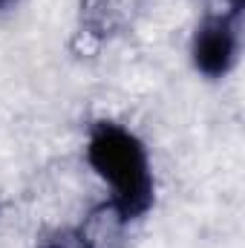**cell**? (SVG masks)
<instances>
[{"label":"cell","mask_w":245,"mask_h":248,"mask_svg":"<svg viewBox=\"0 0 245 248\" xmlns=\"http://www.w3.org/2000/svg\"><path fill=\"white\" fill-rule=\"evenodd\" d=\"M243 58V12H205L187 38V61L196 78L208 84L228 81Z\"/></svg>","instance_id":"cell-2"},{"label":"cell","mask_w":245,"mask_h":248,"mask_svg":"<svg viewBox=\"0 0 245 248\" xmlns=\"http://www.w3.org/2000/svg\"><path fill=\"white\" fill-rule=\"evenodd\" d=\"M84 162L107 187V211L116 222L144 219L156 205V170L147 141L116 119H95L84 136Z\"/></svg>","instance_id":"cell-1"},{"label":"cell","mask_w":245,"mask_h":248,"mask_svg":"<svg viewBox=\"0 0 245 248\" xmlns=\"http://www.w3.org/2000/svg\"><path fill=\"white\" fill-rule=\"evenodd\" d=\"M20 3H23V0H0V17H3V15H9V12H15Z\"/></svg>","instance_id":"cell-4"},{"label":"cell","mask_w":245,"mask_h":248,"mask_svg":"<svg viewBox=\"0 0 245 248\" xmlns=\"http://www.w3.org/2000/svg\"><path fill=\"white\" fill-rule=\"evenodd\" d=\"M219 9H228V12H243L245 9V0H216Z\"/></svg>","instance_id":"cell-3"}]
</instances>
